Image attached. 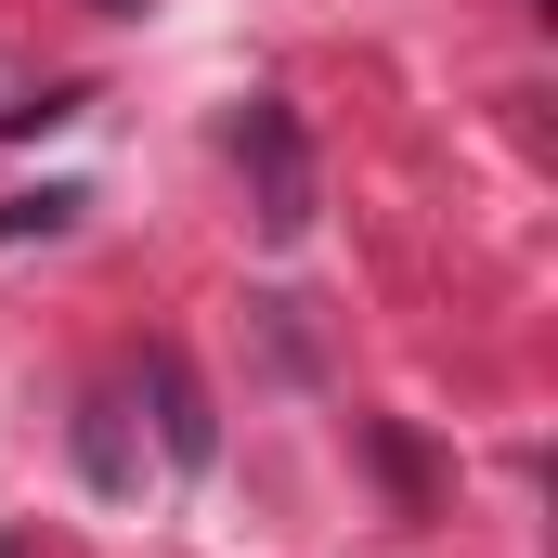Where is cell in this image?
<instances>
[{
    "instance_id": "6da1fadb",
    "label": "cell",
    "mask_w": 558,
    "mask_h": 558,
    "mask_svg": "<svg viewBox=\"0 0 558 558\" xmlns=\"http://www.w3.org/2000/svg\"><path fill=\"white\" fill-rule=\"evenodd\" d=\"M247 143H260V221H274V234H299V221H312V169H299L286 105H247Z\"/></svg>"
},
{
    "instance_id": "7a4b0ae2",
    "label": "cell",
    "mask_w": 558,
    "mask_h": 558,
    "mask_svg": "<svg viewBox=\"0 0 558 558\" xmlns=\"http://www.w3.org/2000/svg\"><path fill=\"white\" fill-rule=\"evenodd\" d=\"M156 416H169V468H208V454H221L208 390H195V364H182V351H156Z\"/></svg>"
},
{
    "instance_id": "3957f363",
    "label": "cell",
    "mask_w": 558,
    "mask_h": 558,
    "mask_svg": "<svg viewBox=\"0 0 558 558\" xmlns=\"http://www.w3.org/2000/svg\"><path fill=\"white\" fill-rule=\"evenodd\" d=\"M78 468H92V494H143V454H131L118 390H92V403H78Z\"/></svg>"
},
{
    "instance_id": "277c9868",
    "label": "cell",
    "mask_w": 558,
    "mask_h": 558,
    "mask_svg": "<svg viewBox=\"0 0 558 558\" xmlns=\"http://www.w3.org/2000/svg\"><path fill=\"white\" fill-rule=\"evenodd\" d=\"M78 208H92V195H78V182H39V195H13V208H0V234H13V247H26V234H65V221H78Z\"/></svg>"
},
{
    "instance_id": "5b68a950",
    "label": "cell",
    "mask_w": 558,
    "mask_h": 558,
    "mask_svg": "<svg viewBox=\"0 0 558 558\" xmlns=\"http://www.w3.org/2000/svg\"><path fill=\"white\" fill-rule=\"evenodd\" d=\"M0 558H26V546H13V533H0Z\"/></svg>"
}]
</instances>
